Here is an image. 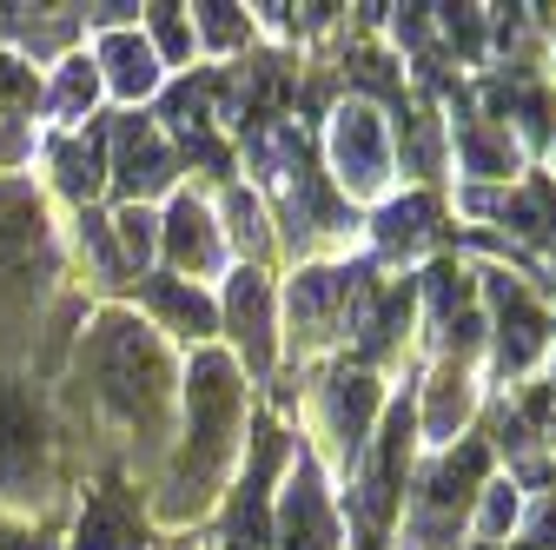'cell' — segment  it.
Masks as SVG:
<instances>
[{"label": "cell", "mask_w": 556, "mask_h": 550, "mask_svg": "<svg viewBox=\"0 0 556 550\" xmlns=\"http://www.w3.org/2000/svg\"><path fill=\"white\" fill-rule=\"evenodd\" d=\"M80 378L93 385V404L132 438V445H160L166 432V411H173V352L166 338L126 312V305H106L93 318V332L80 338Z\"/></svg>", "instance_id": "1"}, {"label": "cell", "mask_w": 556, "mask_h": 550, "mask_svg": "<svg viewBox=\"0 0 556 550\" xmlns=\"http://www.w3.org/2000/svg\"><path fill=\"white\" fill-rule=\"evenodd\" d=\"M239 432H245V398H239V365L226 352H192L186 372V438L166 464L160 485V517L186 524L219 498L226 471L239 458Z\"/></svg>", "instance_id": "2"}, {"label": "cell", "mask_w": 556, "mask_h": 550, "mask_svg": "<svg viewBox=\"0 0 556 550\" xmlns=\"http://www.w3.org/2000/svg\"><path fill=\"white\" fill-rule=\"evenodd\" d=\"M53 485V425L27 378H0V517L40 504Z\"/></svg>", "instance_id": "3"}, {"label": "cell", "mask_w": 556, "mask_h": 550, "mask_svg": "<svg viewBox=\"0 0 556 550\" xmlns=\"http://www.w3.org/2000/svg\"><path fill=\"white\" fill-rule=\"evenodd\" d=\"M491 471V451L483 445H451L438 458V471L425 477V491L410 498V524H404V550H451L470 504H477V485Z\"/></svg>", "instance_id": "4"}, {"label": "cell", "mask_w": 556, "mask_h": 550, "mask_svg": "<svg viewBox=\"0 0 556 550\" xmlns=\"http://www.w3.org/2000/svg\"><path fill=\"white\" fill-rule=\"evenodd\" d=\"M106 186L119 192V205H153L160 192L179 186V153L160 133V120L147 113L106 120Z\"/></svg>", "instance_id": "5"}, {"label": "cell", "mask_w": 556, "mask_h": 550, "mask_svg": "<svg viewBox=\"0 0 556 550\" xmlns=\"http://www.w3.org/2000/svg\"><path fill=\"white\" fill-rule=\"evenodd\" d=\"M331 166H338V186L352 192V199L384 192V179H391V140H384V120L371 107H338L331 113Z\"/></svg>", "instance_id": "6"}, {"label": "cell", "mask_w": 556, "mask_h": 550, "mask_svg": "<svg viewBox=\"0 0 556 550\" xmlns=\"http://www.w3.org/2000/svg\"><path fill=\"white\" fill-rule=\"evenodd\" d=\"M160 252L173 259V279H186V286H199L205 272H219L226 233L213 226V205L199 192H173V205L160 213Z\"/></svg>", "instance_id": "7"}, {"label": "cell", "mask_w": 556, "mask_h": 550, "mask_svg": "<svg viewBox=\"0 0 556 550\" xmlns=\"http://www.w3.org/2000/svg\"><path fill=\"white\" fill-rule=\"evenodd\" d=\"M278 464H286V432L278 425H258L252 432V451H245V485L232 491V517H226V550H258L265 543V491Z\"/></svg>", "instance_id": "8"}, {"label": "cell", "mask_w": 556, "mask_h": 550, "mask_svg": "<svg viewBox=\"0 0 556 550\" xmlns=\"http://www.w3.org/2000/svg\"><path fill=\"white\" fill-rule=\"evenodd\" d=\"M53 265V233L27 186H0V279H34Z\"/></svg>", "instance_id": "9"}, {"label": "cell", "mask_w": 556, "mask_h": 550, "mask_svg": "<svg viewBox=\"0 0 556 550\" xmlns=\"http://www.w3.org/2000/svg\"><path fill=\"white\" fill-rule=\"evenodd\" d=\"M93 66H100V87H106L113 100H126V107L153 100V93L166 87V66H160L153 40L139 34V27H113V34H100V53H93Z\"/></svg>", "instance_id": "10"}, {"label": "cell", "mask_w": 556, "mask_h": 550, "mask_svg": "<svg viewBox=\"0 0 556 550\" xmlns=\"http://www.w3.org/2000/svg\"><path fill=\"white\" fill-rule=\"evenodd\" d=\"M47 166H53V192L74 199L80 213L106 192V120H87L74 133H60L47 147Z\"/></svg>", "instance_id": "11"}, {"label": "cell", "mask_w": 556, "mask_h": 550, "mask_svg": "<svg viewBox=\"0 0 556 550\" xmlns=\"http://www.w3.org/2000/svg\"><path fill=\"white\" fill-rule=\"evenodd\" d=\"M491 305H497V372H530L536 352L549 346V318L543 305L517 286V279H491Z\"/></svg>", "instance_id": "12"}, {"label": "cell", "mask_w": 556, "mask_h": 550, "mask_svg": "<svg viewBox=\"0 0 556 550\" xmlns=\"http://www.w3.org/2000/svg\"><path fill=\"white\" fill-rule=\"evenodd\" d=\"M139 305H147V325L179 346H205L219 332V305L186 279H139Z\"/></svg>", "instance_id": "13"}, {"label": "cell", "mask_w": 556, "mask_h": 550, "mask_svg": "<svg viewBox=\"0 0 556 550\" xmlns=\"http://www.w3.org/2000/svg\"><path fill=\"white\" fill-rule=\"evenodd\" d=\"M271 537H278V550H338V524H331V504H325V485H318L312 464H299L286 477Z\"/></svg>", "instance_id": "14"}, {"label": "cell", "mask_w": 556, "mask_h": 550, "mask_svg": "<svg viewBox=\"0 0 556 550\" xmlns=\"http://www.w3.org/2000/svg\"><path fill=\"white\" fill-rule=\"evenodd\" d=\"M358 272H344V265H318V272H299V286H292V346L305 338V346H318V338H331L344 325V312H352V286Z\"/></svg>", "instance_id": "15"}, {"label": "cell", "mask_w": 556, "mask_h": 550, "mask_svg": "<svg viewBox=\"0 0 556 550\" xmlns=\"http://www.w3.org/2000/svg\"><path fill=\"white\" fill-rule=\"evenodd\" d=\"M226 332L239 338L245 372H271V286L258 265H239L226 286Z\"/></svg>", "instance_id": "16"}, {"label": "cell", "mask_w": 556, "mask_h": 550, "mask_svg": "<svg viewBox=\"0 0 556 550\" xmlns=\"http://www.w3.org/2000/svg\"><path fill=\"white\" fill-rule=\"evenodd\" d=\"M74 550H147V524L126 485H100L87 491L80 517H74Z\"/></svg>", "instance_id": "17"}, {"label": "cell", "mask_w": 556, "mask_h": 550, "mask_svg": "<svg viewBox=\"0 0 556 550\" xmlns=\"http://www.w3.org/2000/svg\"><path fill=\"white\" fill-rule=\"evenodd\" d=\"M371 411H378V385H371V372H338V378H331V391H325V425H331V438H338L344 458H358V451H365Z\"/></svg>", "instance_id": "18"}, {"label": "cell", "mask_w": 556, "mask_h": 550, "mask_svg": "<svg viewBox=\"0 0 556 550\" xmlns=\"http://www.w3.org/2000/svg\"><path fill=\"white\" fill-rule=\"evenodd\" d=\"M106 87H100V66L87 60V53H60V66H53V80L40 87V107H47V120H60L66 133H74L87 113H93V100H100Z\"/></svg>", "instance_id": "19"}, {"label": "cell", "mask_w": 556, "mask_h": 550, "mask_svg": "<svg viewBox=\"0 0 556 550\" xmlns=\"http://www.w3.org/2000/svg\"><path fill=\"white\" fill-rule=\"evenodd\" d=\"M192 40H205L213 53H239L252 40V14L226 8V0H205V8H192Z\"/></svg>", "instance_id": "20"}, {"label": "cell", "mask_w": 556, "mask_h": 550, "mask_svg": "<svg viewBox=\"0 0 556 550\" xmlns=\"http://www.w3.org/2000/svg\"><path fill=\"white\" fill-rule=\"evenodd\" d=\"M464 411H470V378H464V365L451 359V365L438 372V391H431V404H425V425H431V438H457Z\"/></svg>", "instance_id": "21"}, {"label": "cell", "mask_w": 556, "mask_h": 550, "mask_svg": "<svg viewBox=\"0 0 556 550\" xmlns=\"http://www.w3.org/2000/svg\"><path fill=\"white\" fill-rule=\"evenodd\" d=\"M113 239H119L126 272H139L160 252V213H153V205H119V213H113Z\"/></svg>", "instance_id": "22"}, {"label": "cell", "mask_w": 556, "mask_h": 550, "mask_svg": "<svg viewBox=\"0 0 556 550\" xmlns=\"http://www.w3.org/2000/svg\"><path fill=\"white\" fill-rule=\"evenodd\" d=\"M139 14H147V27H139V34H147L153 40V53H160V66H186L192 60V21H186V8H139Z\"/></svg>", "instance_id": "23"}, {"label": "cell", "mask_w": 556, "mask_h": 550, "mask_svg": "<svg viewBox=\"0 0 556 550\" xmlns=\"http://www.w3.org/2000/svg\"><path fill=\"white\" fill-rule=\"evenodd\" d=\"M457 147H464V173H483V179H510V173H517L510 140H491V133H483L477 120L457 126Z\"/></svg>", "instance_id": "24"}, {"label": "cell", "mask_w": 556, "mask_h": 550, "mask_svg": "<svg viewBox=\"0 0 556 550\" xmlns=\"http://www.w3.org/2000/svg\"><path fill=\"white\" fill-rule=\"evenodd\" d=\"M219 233H226L252 265L265 259V213H258V199H252V192H239V186L226 192V226H219Z\"/></svg>", "instance_id": "25"}, {"label": "cell", "mask_w": 556, "mask_h": 550, "mask_svg": "<svg viewBox=\"0 0 556 550\" xmlns=\"http://www.w3.org/2000/svg\"><path fill=\"white\" fill-rule=\"evenodd\" d=\"M40 107V80H34V66L21 53H0V113H14V120H34Z\"/></svg>", "instance_id": "26"}, {"label": "cell", "mask_w": 556, "mask_h": 550, "mask_svg": "<svg viewBox=\"0 0 556 550\" xmlns=\"http://www.w3.org/2000/svg\"><path fill=\"white\" fill-rule=\"evenodd\" d=\"M504 220L517 226V233H530V239H549L556 233V192L536 179L530 192H517V199H504Z\"/></svg>", "instance_id": "27"}, {"label": "cell", "mask_w": 556, "mask_h": 550, "mask_svg": "<svg viewBox=\"0 0 556 550\" xmlns=\"http://www.w3.org/2000/svg\"><path fill=\"white\" fill-rule=\"evenodd\" d=\"M80 246H87V259H93V272H100L106 286H119V279H126V259H119L113 220H100V213H80Z\"/></svg>", "instance_id": "28"}, {"label": "cell", "mask_w": 556, "mask_h": 550, "mask_svg": "<svg viewBox=\"0 0 556 550\" xmlns=\"http://www.w3.org/2000/svg\"><path fill=\"white\" fill-rule=\"evenodd\" d=\"M431 220H438L431 199H397V205H384L378 233H384V246H417V239L431 233Z\"/></svg>", "instance_id": "29"}, {"label": "cell", "mask_w": 556, "mask_h": 550, "mask_svg": "<svg viewBox=\"0 0 556 550\" xmlns=\"http://www.w3.org/2000/svg\"><path fill=\"white\" fill-rule=\"evenodd\" d=\"M344 74H352L358 87H371V93H397V80H391V60H384V53H371V47H358L352 60H344Z\"/></svg>", "instance_id": "30"}, {"label": "cell", "mask_w": 556, "mask_h": 550, "mask_svg": "<svg viewBox=\"0 0 556 550\" xmlns=\"http://www.w3.org/2000/svg\"><path fill=\"white\" fill-rule=\"evenodd\" d=\"M517 524V485H491V504H483V537H504Z\"/></svg>", "instance_id": "31"}, {"label": "cell", "mask_w": 556, "mask_h": 550, "mask_svg": "<svg viewBox=\"0 0 556 550\" xmlns=\"http://www.w3.org/2000/svg\"><path fill=\"white\" fill-rule=\"evenodd\" d=\"M523 550H556V491L543 498V511H536V524H530V543Z\"/></svg>", "instance_id": "32"}, {"label": "cell", "mask_w": 556, "mask_h": 550, "mask_svg": "<svg viewBox=\"0 0 556 550\" xmlns=\"http://www.w3.org/2000/svg\"><path fill=\"white\" fill-rule=\"evenodd\" d=\"M0 550H53L40 530H27V524H14V517H0Z\"/></svg>", "instance_id": "33"}, {"label": "cell", "mask_w": 556, "mask_h": 550, "mask_svg": "<svg viewBox=\"0 0 556 550\" xmlns=\"http://www.w3.org/2000/svg\"><path fill=\"white\" fill-rule=\"evenodd\" d=\"M543 438H549V451H556V411H549V425H543Z\"/></svg>", "instance_id": "34"}]
</instances>
